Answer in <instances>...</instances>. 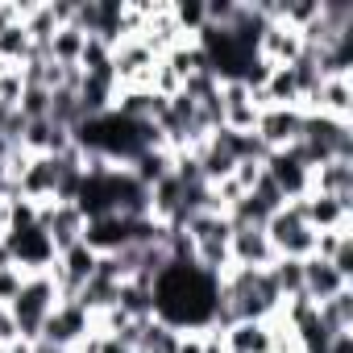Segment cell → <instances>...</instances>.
I'll use <instances>...</instances> for the list:
<instances>
[{"label":"cell","mask_w":353,"mask_h":353,"mask_svg":"<svg viewBox=\"0 0 353 353\" xmlns=\"http://www.w3.org/2000/svg\"><path fill=\"white\" fill-rule=\"evenodd\" d=\"M216 283L196 262H170L154 279V320L170 324L174 332H204L216 316Z\"/></svg>","instance_id":"6da1fadb"},{"label":"cell","mask_w":353,"mask_h":353,"mask_svg":"<svg viewBox=\"0 0 353 353\" xmlns=\"http://www.w3.org/2000/svg\"><path fill=\"white\" fill-rule=\"evenodd\" d=\"M63 295H59V287H54V279L42 270V274H30L26 279V287L17 291V299L9 303V316H13V324H17V336L21 341H38L42 336V324H46V316L54 312V303H59Z\"/></svg>","instance_id":"7a4b0ae2"},{"label":"cell","mask_w":353,"mask_h":353,"mask_svg":"<svg viewBox=\"0 0 353 353\" xmlns=\"http://www.w3.org/2000/svg\"><path fill=\"white\" fill-rule=\"evenodd\" d=\"M266 237H270V245H274V258H295V262H303V258L316 254V233L303 225V216H299L295 204L279 208V212L266 221Z\"/></svg>","instance_id":"3957f363"},{"label":"cell","mask_w":353,"mask_h":353,"mask_svg":"<svg viewBox=\"0 0 353 353\" xmlns=\"http://www.w3.org/2000/svg\"><path fill=\"white\" fill-rule=\"evenodd\" d=\"M92 332H96V320H92V312L79 299H59L54 312L42 324V341H50L59 349H79Z\"/></svg>","instance_id":"277c9868"},{"label":"cell","mask_w":353,"mask_h":353,"mask_svg":"<svg viewBox=\"0 0 353 353\" xmlns=\"http://www.w3.org/2000/svg\"><path fill=\"white\" fill-rule=\"evenodd\" d=\"M0 241H5V250H9V258H13V266H21L26 274H42V270H50V266H54V258H59V250L50 245V237H46L38 225L9 229Z\"/></svg>","instance_id":"5b68a950"},{"label":"cell","mask_w":353,"mask_h":353,"mask_svg":"<svg viewBox=\"0 0 353 353\" xmlns=\"http://www.w3.org/2000/svg\"><path fill=\"white\" fill-rule=\"evenodd\" d=\"M38 229H42V233L50 237V245L63 254V250H71V245L83 241L88 216H83L75 204H67V200H50V204H38Z\"/></svg>","instance_id":"8992f818"},{"label":"cell","mask_w":353,"mask_h":353,"mask_svg":"<svg viewBox=\"0 0 353 353\" xmlns=\"http://www.w3.org/2000/svg\"><path fill=\"white\" fill-rule=\"evenodd\" d=\"M158 67V54L141 38H125L112 46V79L117 88H150V75Z\"/></svg>","instance_id":"52a82bcc"},{"label":"cell","mask_w":353,"mask_h":353,"mask_svg":"<svg viewBox=\"0 0 353 353\" xmlns=\"http://www.w3.org/2000/svg\"><path fill=\"white\" fill-rule=\"evenodd\" d=\"M303 133V108H262L258 112V125H254V137L274 154V150H291Z\"/></svg>","instance_id":"ba28073f"},{"label":"cell","mask_w":353,"mask_h":353,"mask_svg":"<svg viewBox=\"0 0 353 353\" xmlns=\"http://www.w3.org/2000/svg\"><path fill=\"white\" fill-rule=\"evenodd\" d=\"M262 170H266V179L283 192L287 204H295V200H303V196L312 192V170H307L291 150H274V154H266Z\"/></svg>","instance_id":"9c48e42d"},{"label":"cell","mask_w":353,"mask_h":353,"mask_svg":"<svg viewBox=\"0 0 353 353\" xmlns=\"http://www.w3.org/2000/svg\"><path fill=\"white\" fill-rule=\"evenodd\" d=\"M96 258H100V254H92L83 241L71 245V250H63V254L54 258V266H50L46 274L54 279V287H59L63 299H75V295H79V287L96 274Z\"/></svg>","instance_id":"30bf717a"},{"label":"cell","mask_w":353,"mask_h":353,"mask_svg":"<svg viewBox=\"0 0 353 353\" xmlns=\"http://www.w3.org/2000/svg\"><path fill=\"white\" fill-rule=\"evenodd\" d=\"M133 229H137V216L108 212V216L88 221V229H83V245H88L92 254H121V250L133 245Z\"/></svg>","instance_id":"8fae6325"},{"label":"cell","mask_w":353,"mask_h":353,"mask_svg":"<svg viewBox=\"0 0 353 353\" xmlns=\"http://www.w3.org/2000/svg\"><path fill=\"white\" fill-rule=\"evenodd\" d=\"M258 112H262V104H258V96H254L245 83H237V79L221 83V129H233V133H254Z\"/></svg>","instance_id":"7c38bea8"},{"label":"cell","mask_w":353,"mask_h":353,"mask_svg":"<svg viewBox=\"0 0 353 353\" xmlns=\"http://www.w3.org/2000/svg\"><path fill=\"white\" fill-rule=\"evenodd\" d=\"M295 208H299V216H303V225H307L312 233L353 229V212H349V208H341L332 196H316V192H307L303 200H295Z\"/></svg>","instance_id":"4fadbf2b"},{"label":"cell","mask_w":353,"mask_h":353,"mask_svg":"<svg viewBox=\"0 0 353 353\" xmlns=\"http://www.w3.org/2000/svg\"><path fill=\"white\" fill-rule=\"evenodd\" d=\"M312 192L316 196H332L341 208L353 212V158H332L324 166L312 170Z\"/></svg>","instance_id":"5bb4252c"},{"label":"cell","mask_w":353,"mask_h":353,"mask_svg":"<svg viewBox=\"0 0 353 353\" xmlns=\"http://www.w3.org/2000/svg\"><path fill=\"white\" fill-rule=\"evenodd\" d=\"M229 258H233V266L266 270L274 262V245H270L266 229H233L229 233Z\"/></svg>","instance_id":"9a60e30c"},{"label":"cell","mask_w":353,"mask_h":353,"mask_svg":"<svg viewBox=\"0 0 353 353\" xmlns=\"http://www.w3.org/2000/svg\"><path fill=\"white\" fill-rule=\"evenodd\" d=\"M303 54V42H299V30L283 26V21H270L258 38V59H266L270 67H291L295 59Z\"/></svg>","instance_id":"2e32d148"},{"label":"cell","mask_w":353,"mask_h":353,"mask_svg":"<svg viewBox=\"0 0 353 353\" xmlns=\"http://www.w3.org/2000/svg\"><path fill=\"white\" fill-rule=\"evenodd\" d=\"M345 287H353V283H349V279H341L332 262H324V258H316V254H312V258H303V295H307L316 307H320L324 299L341 295Z\"/></svg>","instance_id":"e0dca14e"},{"label":"cell","mask_w":353,"mask_h":353,"mask_svg":"<svg viewBox=\"0 0 353 353\" xmlns=\"http://www.w3.org/2000/svg\"><path fill=\"white\" fill-rule=\"evenodd\" d=\"M307 112H324L332 121H353V79H324Z\"/></svg>","instance_id":"ac0fdd59"},{"label":"cell","mask_w":353,"mask_h":353,"mask_svg":"<svg viewBox=\"0 0 353 353\" xmlns=\"http://www.w3.org/2000/svg\"><path fill=\"white\" fill-rule=\"evenodd\" d=\"M229 353H270V320H237L225 328Z\"/></svg>","instance_id":"d6986e66"},{"label":"cell","mask_w":353,"mask_h":353,"mask_svg":"<svg viewBox=\"0 0 353 353\" xmlns=\"http://www.w3.org/2000/svg\"><path fill=\"white\" fill-rule=\"evenodd\" d=\"M125 170H129L133 179H137V183L150 192L154 183H162L166 174L174 170V154H170V150H141V154H137V158H133Z\"/></svg>","instance_id":"ffe728a7"},{"label":"cell","mask_w":353,"mask_h":353,"mask_svg":"<svg viewBox=\"0 0 353 353\" xmlns=\"http://www.w3.org/2000/svg\"><path fill=\"white\" fill-rule=\"evenodd\" d=\"M83 46H88V34H83V30L59 26L54 38H50V46H46V59H50V63H63V67H79Z\"/></svg>","instance_id":"44dd1931"},{"label":"cell","mask_w":353,"mask_h":353,"mask_svg":"<svg viewBox=\"0 0 353 353\" xmlns=\"http://www.w3.org/2000/svg\"><path fill=\"white\" fill-rule=\"evenodd\" d=\"M117 307H121L129 320H154V287H150V283H137V279L121 283Z\"/></svg>","instance_id":"7402d4cb"},{"label":"cell","mask_w":353,"mask_h":353,"mask_svg":"<svg viewBox=\"0 0 353 353\" xmlns=\"http://www.w3.org/2000/svg\"><path fill=\"white\" fill-rule=\"evenodd\" d=\"M316 316L324 320L328 332H353V287H345L341 295L324 299V303L316 307Z\"/></svg>","instance_id":"603a6c76"},{"label":"cell","mask_w":353,"mask_h":353,"mask_svg":"<svg viewBox=\"0 0 353 353\" xmlns=\"http://www.w3.org/2000/svg\"><path fill=\"white\" fill-rule=\"evenodd\" d=\"M179 336L183 332H174L162 320H145L141 336H137V353H174V349H179Z\"/></svg>","instance_id":"cb8c5ba5"},{"label":"cell","mask_w":353,"mask_h":353,"mask_svg":"<svg viewBox=\"0 0 353 353\" xmlns=\"http://www.w3.org/2000/svg\"><path fill=\"white\" fill-rule=\"evenodd\" d=\"M266 270H270V279H274V287H279L283 299L303 295V262H295V258H274Z\"/></svg>","instance_id":"d4e9b609"},{"label":"cell","mask_w":353,"mask_h":353,"mask_svg":"<svg viewBox=\"0 0 353 353\" xmlns=\"http://www.w3.org/2000/svg\"><path fill=\"white\" fill-rule=\"evenodd\" d=\"M170 13H174V21H179V30H183L188 38H196V34L208 26V21H204V0H174Z\"/></svg>","instance_id":"484cf974"},{"label":"cell","mask_w":353,"mask_h":353,"mask_svg":"<svg viewBox=\"0 0 353 353\" xmlns=\"http://www.w3.org/2000/svg\"><path fill=\"white\" fill-rule=\"evenodd\" d=\"M26 279H30V274H26L21 266H0V303L9 307V303L17 299V291L26 287Z\"/></svg>","instance_id":"4316f807"},{"label":"cell","mask_w":353,"mask_h":353,"mask_svg":"<svg viewBox=\"0 0 353 353\" xmlns=\"http://www.w3.org/2000/svg\"><path fill=\"white\" fill-rule=\"evenodd\" d=\"M332 266H336V274H341V279H349V283H353V237H345V241H341V250L332 254Z\"/></svg>","instance_id":"83f0119b"},{"label":"cell","mask_w":353,"mask_h":353,"mask_svg":"<svg viewBox=\"0 0 353 353\" xmlns=\"http://www.w3.org/2000/svg\"><path fill=\"white\" fill-rule=\"evenodd\" d=\"M200 353H229L225 328H204V332H200Z\"/></svg>","instance_id":"f1b7e54d"},{"label":"cell","mask_w":353,"mask_h":353,"mask_svg":"<svg viewBox=\"0 0 353 353\" xmlns=\"http://www.w3.org/2000/svg\"><path fill=\"white\" fill-rule=\"evenodd\" d=\"M324 353H353V332H332Z\"/></svg>","instance_id":"f546056e"},{"label":"cell","mask_w":353,"mask_h":353,"mask_svg":"<svg viewBox=\"0 0 353 353\" xmlns=\"http://www.w3.org/2000/svg\"><path fill=\"white\" fill-rule=\"evenodd\" d=\"M13 21H17V5H13V0H0V34H5Z\"/></svg>","instance_id":"4dcf8cb0"},{"label":"cell","mask_w":353,"mask_h":353,"mask_svg":"<svg viewBox=\"0 0 353 353\" xmlns=\"http://www.w3.org/2000/svg\"><path fill=\"white\" fill-rule=\"evenodd\" d=\"M30 353H71V349H59V345H50V341H30Z\"/></svg>","instance_id":"1f68e13d"},{"label":"cell","mask_w":353,"mask_h":353,"mask_svg":"<svg viewBox=\"0 0 353 353\" xmlns=\"http://www.w3.org/2000/svg\"><path fill=\"white\" fill-rule=\"evenodd\" d=\"M9 233V204H0V237Z\"/></svg>","instance_id":"d6a6232c"}]
</instances>
